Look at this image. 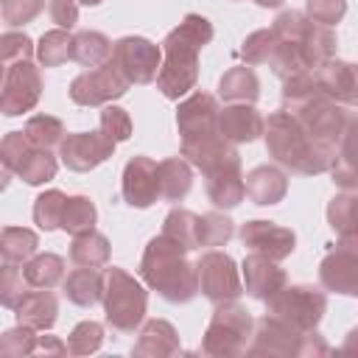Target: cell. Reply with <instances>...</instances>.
<instances>
[{
	"label": "cell",
	"mask_w": 358,
	"mask_h": 358,
	"mask_svg": "<svg viewBox=\"0 0 358 358\" xmlns=\"http://www.w3.org/2000/svg\"><path fill=\"white\" fill-rule=\"evenodd\" d=\"M213 22L201 14H185L182 22L168 31L162 39V67L157 76V90L179 101L190 90H196L199 81V50L213 42Z\"/></svg>",
	"instance_id": "obj_1"
},
{
	"label": "cell",
	"mask_w": 358,
	"mask_h": 358,
	"mask_svg": "<svg viewBox=\"0 0 358 358\" xmlns=\"http://www.w3.org/2000/svg\"><path fill=\"white\" fill-rule=\"evenodd\" d=\"M263 137H266L268 157L277 165L288 168L291 173L319 176V173L330 171L336 162V151L319 145L288 109H277L268 115Z\"/></svg>",
	"instance_id": "obj_2"
},
{
	"label": "cell",
	"mask_w": 358,
	"mask_h": 358,
	"mask_svg": "<svg viewBox=\"0 0 358 358\" xmlns=\"http://www.w3.org/2000/svg\"><path fill=\"white\" fill-rule=\"evenodd\" d=\"M140 277L151 291L176 305L190 302L199 294L196 263L187 260V249L179 241L162 232L145 243L140 257Z\"/></svg>",
	"instance_id": "obj_3"
},
{
	"label": "cell",
	"mask_w": 358,
	"mask_h": 358,
	"mask_svg": "<svg viewBox=\"0 0 358 358\" xmlns=\"http://www.w3.org/2000/svg\"><path fill=\"white\" fill-rule=\"evenodd\" d=\"M106 285H103V313L106 324L117 333H134L148 310V291L140 280H134L126 268L109 266L103 268Z\"/></svg>",
	"instance_id": "obj_4"
},
{
	"label": "cell",
	"mask_w": 358,
	"mask_h": 358,
	"mask_svg": "<svg viewBox=\"0 0 358 358\" xmlns=\"http://www.w3.org/2000/svg\"><path fill=\"white\" fill-rule=\"evenodd\" d=\"M252 333H255V319L246 310V305H241L238 299L218 302L201 336V352L210 358L243 355L252 341Z\"/></svg>",
	"instance_id": "obj_5"
},
{
	"label": "cell",
	"mask_w": 358,
	"mask_h": 358,
	"mask_svg": "<svg viewBox=\"0 0 358 358\" xmlns=\"http://www.w3.org/2000/svg\"><path fill=\"white\" fill-rule=\"evenodd\" d=\"M0 162L6 173L20 176L25 185H45L56 176L59 159L50 154V148L34 145L25 131H8L0 143Z\"/></svg>",
	"instance_id": "obj_6"
},
{
	"label": "cell",
	"mask_w": 358,
	"mask_h": 358,
	"mask_svg": "<svg viewBox=\"0 0 358 358\" xmlns=\"http://www.w3.org/2000/svg\"><path fill=\"white\" fill-rule=\"evenodd\" d=\"M327 310V294L313 285H282L274 296L266 299V313H274L294 324L296 330H316Z\"/></svg>",
	"instance_id": "obj_7"
},
{
	"label": "cell",
	"mask_w": 358,
	"mask_h": 358,
	"mask_svg": "<svg viewBox=\"0 0 358 358\" xmlns=\"http://www.w3.org/2000/svg\"><path fill=\"white\" fill-rule=\"evenodd\" d=\"M299 123H302V129L319 143V145H324V148H338V140H341V134H344V126H347V112H344V103H338V101H333L330 95H324V92H319V95H313V98H308L305 103H299V106H294V109H288Z\"/></svg>",
	"instance_id": "obj_8"
},
{
	"label": "cell",
	"mask_w": 358,
	"mask_h": 358,
	"mask_svg": "<svg viewBox=\"0 0 358 358\" xmlns=\"http://www.w3.org/2000/svg\"><path fill=\"white\" fill-rule=\"evenodd\" d=\"M131 81L112 64V59L101 67L84 70L70 81V101L78 106H106L129 92Z\"/></svg>",
	"instance_id": "obj_9"
},
{
	"label": "cell",
	"mask_w": 358,
	"mask_h": 358,
	"mask_svg": "<svg viewBox=\"0 0 358 358\" xmlns=\"http://www.w3.org/2000/svg\"><path fill=\"white\" fill-rule=\"evenodd\" d=\"M196 274H199V291L213 302H232L243 294V282H241V271L238 263L218 249L204 252L196 260Z\"/></svg>",
	"instance_id": "obj_10"
},
{
	"label": "cell",
	"mask_w": 358,
	"mask_h": 358,
	"mask_svg": "<svg viewBox=\"0 0 358 358\" xmlns=\"http://www.w3.org/2000/svg\"><path fill=\"white\" fill-rule=\"evenodd\" d=\"M0 112L6 117H17L31 112L42 98V73L31 64V59L14 62L3 67V87H0Z\"/></svg>",
	"instance_id": "obj_11"
},
{
	"label": "cell",
	"mask_w": 358,
	"mask_h": 358,
	"mask_svg": "<svg viewBox=\"0 0 358 358\" xmlns=\"http://www.w3.org/2000/svg\"><path fill=\"white\" fill-rule=\"evenodd\" d=\"M112 64L131 81V84H151L162 67V48L145 36H123L115 42Z\"/></svg>",
	"instance_id": "obj_12"
},
{
	"label": "cell",
	"mask_w": 358,
	"mask_h": 358,
	"mask_svg": "<svg viewBox=\"0 0 358 358\" xmlns=\"http://www.w3.org/2000/svg\"><path fill=\"white\" fill-rule=\"evenodd\" d=\"M305 333L296 330L294 324H288L285 319L266 313L255 322V333H252L246 352L249 355H268V358H294V355H302Z\"/></svg>",
	"instance_id": "obj_13"
},
{
	"label": "cell",
	"mask_w": 358,
	"mask_h": 358,
	"mask_svg": "<svg viewBox=\"0 0 358 358\" xmlns=\"http://www.w3.org/2000/svg\"><path fill=\"white\" fill-rule=\"evenodd\" d=\"M115 140H109L103 131H73L59 145V159L67 171L87 173L106 162L115 154Z\"/></svg>",
	"instance_id": "obj_14"
},
{
	"label": "cell",
	"mask_w": 358,
	"mask_h": 358,
	"mask_svg": "<svg viewBox=\"0 0 358 358\" xmlns=\"http://www.w3.org/2000/svg\"><path fill=\"white\" fill-rule=\"evenodd\" d=\"M182 157L193 168H199L201 176L241 165V154H238L235 143H229L221 131H210V134L196 137V140H182Z\"/></svg>",
	"instance_id": "obj_15"
},
{
	"label": "cell",
	"mask_w": 358,
	"mask_h": 358,
	"mask_svg": "<svg viewBox=\"0 0 358 358\" xmlns=\"http://www.w3.org/2000/svg\"><path fill=\"white\" fill-rule=\"evenodd\" d=\"M120 193H123V201L129 207H137V210H145L157 199H162V193H159V162H154L151 157H143V154L131 157L123 168Z\"/></svg>",
	"instance_id": "obj_16"
},
{
	"label": "cell",
	"mask_w": 358,
	"mask_h": 358,
	"mask_svg": "<svg viewBox=\"0 0 358 358\" xmlns=\"http://www.w3.org/2000/svg\"><path fill=\"white\" fill-rule=\"evenodd\" d=\"M238 238L243 246H249V252H260L271 260H285L291 257V252L296 249V235L288 227H280L274 221H263V218H252L243 221L238 229Z\"/></svg>",
	"instance_id": "obj_17"
},
{
	"label": "cell",
	"mask_w": 358,
	"mask_h": 358,
	"mask_svg": "<svg viewBox=\"0 0 358 358\" xmlns=\"http://www.w3.org/2000/svg\"><path fill=\"white\" fill-rule=\"evenodd\" d=\"M218 98L213 92L196 90L176 106V129L182 140H196L210 131H218Z\"/></svg>",
	"instance_id": "obj_18"
},
{
	"label": "cell",
	"mask_w": 358,
	"mask_h": 358,
	"mask_svg": "<svg viewBox=\"0 0 358 358\" xmlns=\"http://www.w3.org/2000/svg\"><path fill=\"white\" fill-rule=\"evenodd\" d=\"M313 73L324 95H330L344 106H358V64L333 56L319 67H313Z\"/></svg>",
	"instance_id": "obj_19"
},
{
	"label": "cell",
	"mask_w": 358,
	"mask_h": 358,
	"mask_svg": "<svg viewBox=\"0 0 358 358\" xmlns=\"http://www.w3.org/2000/svg\"><path fill=\"white\" fill-rule=\"evenodd\" d=\"M319 282L324 291L358 296V255L336 246L319 263Z\"/></svg>",
	"instance_id": "obj_20"
},
{
	"label": "cell",
	"mask_w": 358,
	"mask_h": 358,
	"mask_svg": "<svg viewBox=\"0 0 358 358\" xmlns=\"http://www.w3.org/2000/svg\"><path fill=\"white\" fill-rule=\"evenodd\" d=\"M241 274H243V285L246 294L266 302L268 296H274L282 285H285V271L277 266V260L260 255V252H249L241 263Z\"/></svg>",
	"instance_id": "obj_21"
},
{
	"label": "cell",
	"mask_w": 358,
	"mask_h": 358,
	"mask_svg": "<svg viewBox=\"0 0 358 358\" xmlns=\"http://www.w3.org/2000/svg\"><path fill=\"white\" fill-rule=\"evenodd\" d=\"M263 129H266V120L255 109V103H227L218 112V131L235 145L255 143L263 134Z\"/></svg>",
	"instance_id": "obj_22"
},
{
	"label": "cell",
	"mask_w": 358,
	"mask_h": 358,
	"mask_svg": "<svg viewBox=\"0 0 358 358\" xmlns=\"http://www.w3.org/2000/svg\"><path fill=\"white\" fill-rule=\"evenodd\" d=\"M179 350L182 344H179L176 327L168 319H148L137 333L131 355L134 358H168V355H176Z\"/></svg>",
	"instance_id": "obj_23"
},
{
	"label": "cell",
	"mask_w": 358,
	"mask_h": 358,
	"mask_svg": "<svg viewBox=\"0 0 358 358\" xmlns=\"http://www.w3.org/2000/svg\"><path fill=\"white\" fill-rule=\"evenodd\" d=\"M330 176L341 190H358V115L347 117Z\"/></svg>",
	"instance_id": "obj_24"
},
{
	"label": "cell",
	"mask_w": 358,
	"mask_h": 358,
	"mask_svg": "<svg viewBox=\"0 0 358 358\" xmlns=\"http://www.w3.org/2000/svg\"><path fill=\"white\" fill-rule=\"evenodd\" d=\"M243 179H246V196L260 207L280 204L288 193V176L277 165H257Z\"/></svg>",
	"instance_id": "obj_25"
},
{
	"label": "cell",
	"mask_w": 358,
	"mask_h": 358,
	"mask_svg": "<svg viewBox=\"0 0 358 358\" xmlns=\"http://www.w3.org/2000/svg\"><path fill=\"white\" fill-rule=\"evenodd\" d=\"M14 313L20 324H28L34 330H50L59 319V299L50 288H34L20 299Z\"/></svg>",
	"instance_id": "obj_26"
},
{
	"label": "cell",
	"mask_w": 358,
	"mask_h": 358,
	"mask_svg": "<svg viewBox=\"0 0 358 358\" xmlns=\"http://www.w3.org/2000/svg\"><path fill=\"white\" fill-rule=\"evenodd\" d=\"M204 190H207V199L215 207H221V210L238 207L246 199V179H243L241 165L224 168V171H215V173L204 176Z\"/></svg>",
	"instance_id": "obj_27"
},
{
	"label": "cell",
	"mask_w": 358,
	"mask_h": 358,
	"mask_svg": "<svg viewBox=\"0 0 358 358\" xmlns=\"http://www.w3.org/2000/svg\"><path fill=\"white\" fill-rule=\"evenodd\" d=\"M64 296L78 305V308H92L103 299V285H106V274L98 268H84L78 266L76 271H70L64 277Z\"/></svg>",
	"instance_id": "obj_28"
},
{
	"label": "cell",
	"mask_w": 358,
	"mask_h": 358,
	"mask_svg": "<svg viewBox=\"0 0 358 358\" xmlns=\"http://www.w3.org/2000/svg\"><path fill=\"white\" fill-rule=\"evenodd\" d=\"M218 98L224 103H255L260 98V78L249 64L229 67L218 78Z\"/></svg>",
	"instance_id": "obj_29"
},
{
	"label": "cell",
	"mask_w": 358,
	"mask_h": 358,
	"mask_svg": "<svg viewBox=\"0 0 358 358\" xmlns=\"http://www.w3.org/2000/svg\"><path fill=\"white\" fill-rule=\"evenodd\" d=\"M193 187V165L185 157H168L159 162V193L165 201H182Z\"/></svg>",
	"instance_id": "obj_30"
},
{
	"label": "cell",
	"mask_w": 358,
	"mask_h": 358,
	"mask_svg": "<svg viewBox=\"0 0 358 358\" xmlns=\"http://www.w3.org/2000/svg\"><path fill=\"white\" fill-rule=\"evenodd\" d=\"M109 255H112V246H109V238L90 229V232H81V235H73V243H70V260L76 266H84V268H101L109 263Z\"/></svg>",
	"instance_id": "obj_31"
},
{
	"label": "cell",
	"mask_w": 358,
	"mask_h": 358,
	"mask_svg": "<svg viewBox=\"0 0 358 358\" xmlns=\"http://www.w3.org/2000/svg\"><path fill=\"white\" fill-rule=\"evenodd\" d=\"M112 50L115 42H109V36L101 31H78L73 36V59L90 70L106 64L112 59Z\"/></svg>",
	"instance_id": "obj_32"
},
{
	"label": "cell",
	"mask_w": 358,
	"mask_h": 358,
	"mask_svg": "<svg viewBox=\"0 0 358 358\" xmlns=\"http://www.w3.org/2000/svg\"><path fill=\"white\" fill-rule=\"evenodd\" d=\"M22 274L31 288H53V285L64 282V257H59L53 252L34 255L31 260L22 263Z\"/></svg>",
	"instance_id": "obj_33"
},
{
	"label": "cell",
	"mask_w": 358,
	"mask_h": 358,
	"mask_svg": "<svg viewBox=\"0 0 358 358\" xmlns=\"http://www.w3.org/2000/svg\"><path fill=\"white\" fill-rule=\"evenodd\" d=\"M36 246H39V238L34 229L28 227H3L0 232V255H3V263H25L36 255Z\"/></svg>",
	"instance_id": "obj_34"
},
{
	"label": "cell",
	"mask_w": 358,
	"mask_h": 358,
	"mask_svg": "<svg viewBox=\"0 0 358 358\" xmlns=\"http://www.w3.org/2000/svg\"><path fill=\"white\" fill-rule=\"evenodd\" d=\"M327 224L336 235H358V190L336 193L327 201Z\"/></svg>",
	"instance_id": "obj_35"
},
{
	"label": "cell",
	"mask_w": 358,
	"mask_h": 358,
	"mask_svg": "<svg viewBox=\"0 0 358 358\" xmlns=\"http://www.w3.org/2000/svg\"><path fill=\"white\" fill-rule=\"evenodd\" d=\"M67 59H73V34L67 28L45 31L36 42V62L42 67H59Z\"/></svg>",
	"instance_id": "obj_36"
},
{
	"label": "cell",
	"mask_w": 358,
	"mask_h": 358,
	"mask_svg": "<svg viewBox=\"0 0 358 358\" xmlns=\"http://www.w3.org/2000/svg\"><path fill=\"white\" fill-rule=\"evenodd\" d=\"M162 235L179 241L187 252L199 249V215L185 207H173L162 221Z\"/></svg>",
	"instance_id": "obj_37"
},
{
	"label": "cell",
	"mask_w": 358,
	"mask_h": 358,
	"mask_svg": "<svg viewBox=\"0 0 358 358\" xmlns=\"http://www.w3.org/2000/svg\"><path fill=\"white\" fill-rule=\"evenodd\" d=\"M67 193L50 187L45 193H39L34 199V224L45 232H53V229H62V215H64V207H67Z\"/></svg>",
	"instance_id": "obj_38"
},
{
	"label": "cell",
	"mask_w": 358,
	"mask_h": 358,
	"mask_svg": "<svg viewBox=\"0 0 358 358\" xmlns=\"http://www.w3.org/2000/svg\"><path fill=\"white\" fill-rule=\"evenodd\" d=\"M268 67H271V73L280 76L282 81L291 78V76H296V73L313 70V64H310V59H308V50H305L299 42H280L277 50H274V56H271V62H268Z\"/></svg>",
	"instance_id": "obj_39"
},
{
	"label": "cell",
	"mask_w": 358,
	"mask_h": 358,
	"mask_svg": "<svg viewBox=\"0 0 358 358\" xmlns=\"http://www.w3.org/2000/svg\"><path fill=\"white\" fill-rule=\"evenodd\" d=\"M22 131L39 148H59L62 140L67 137L64 123L59 117H53V115H34V117H28L25 126H22Z\"/></svg>",
	"instance_id": "obj_40"
},
{
	"label": "cell",
	"mask_w": 358,
	"mask_h": 358,
	"mask_svg": "<svg viewBox=\"0 0 358 358\" xmlns=\"http://www.w3.org/2000/svg\"><path fill=\"white\" fill-rule=\"evenodd\" d=\"M95 221H98V210H95L90 196H70L67 199V207H64V215H62V229L64 232H70V235L90 232V229H95Z\"/></svg>",
	"instance_id": "obj_41"
},
{
	"label": "cell",
	"mask_w": 358,
	"mask_h": 358,
	"mask_svg": "<svg viewBox=\"0 0 358 358\" xmlns=\"http://www.w3.org/2000/svg\"><path fill=\"white\" fill-rule=\"evenodd\" d=\"M235 235V221L224 213H204L199 215V249L227 246V241Z\"/></svg>",
	"instance_id": "obj_42"
},
{
	"label": "cell",
	"mask_w": 358,
	"mask_h": 358,
	"mask_svg": "<svg viewBox=\"0 0 358 358\" xmlns=\"http://www.w3.org/2000/svg\"><path fill=\"white\" fill-rule=\"evenodd\" d=\"M277 45H280V39H277L274 28L252 31V34L243 39V45H241V59H243L249 67H255V64H268L271 56H274V50H277Z\"/></svg>",
	"instance_id": "obj_43"
},
{
	"label": "cell",
	"mask_w": 358,
	"mask_h": 358,
	"mask_svg": "<svg viewBox=\"0 0 358 358\" xmlns=\"http://www.w3.org/2000/svg\"><path fill=\"white\" fill-rule=\"evenodd\" d=\"M103 344V324L101 322H78L67 336V352L70 355H90L98 352Z\"/></svg>",
	"instance_id": "obj_44"
},
{
	"label": "cell",
	"mask_w": 358,
	"mask_h": 358,
	"mask_svg": "<svg viewBox=\"0 0 358 358\" xmlns=\"http://www.w3.org/2000/svg\"><path fill=\"white\" fill-rule=\"evenodd\" d=\"M28 280L22 274V268H17V263H3V271H0V302L6 308H17L20 299L28 294Z\"/></svg>",
	"instance_id": "obj_45"
},
{
	"label": "cell",
	"mask_w": 358,
	"mask_h": 358,
	"mask_svg": "<svg viewBox=\"0 0 358 358\" xmlns=\"http://www.w3.org/2000/svg\"><path fill=\"white\" fill-rule=\"evenodd\" d=\"M36 344H39L36 330L28 327V324H17V327H11V330L3 333L0 352L3 355H34L36 352Z\"/></svg>",
	"instance_id": "obj_46"
},
{
	"label": "cell",
	"mask_w": 358,
	"mask_h": 358,
	"mask_svg": "<svg viewBox=\"0 0 358 358\" xmlns=\"http://www.w3.org/2000/svg\"><path fill=\"white\" fill-rule=\"evenodd\" d=\"M31 56H36V45L31 42L28 34L6 31L0 36V62H3V67L14 64V62H22V59H31Z\"/></svg>",
	"instance_id": "obj_47"
},
{
	"label": "cell",
	"mask_w": 358,
	"mask_h": 358,
	"mask_svg": "<svg viewBox=\"0 0 358 358\" xmlns=\"http://www.w3.org/2000/svg\"><path fill=\"white\" fill-rule=\"evenodd\" d=\"M101 131L115 140V143H126L131 137V117L123 106H115V103H106L103 112H101Z\"/></svg>",
	"instance_id": "obj_48"
},
{
	"label": "cell",
	"mask_w": 358,
	"mask_h": 358,
	"mask_svg": "<svg viewBox=\"0 0 358 358\" xmlns=\"http://www.w3.org/2000/svg\"><path fill=\"white\" fill-rule=\"evenodd\" d=\"M305 14L319 25H336L347 14V0H305Z\"/></svg>",
	"instance_id": "obj_49"
},
{
	"label": "cell",
	"mask_w": 358,
	"mask_h": 358,
	"mask_svg": "<svg viewBox=\"0 0 358 358\" xmlns=\"http://www.w3.org/2000/svg\"><path fill=\"white\" fill-rule=\"evenodd\" d=\"M45 6L34 3V0H3V20L8 25H25L31 22Z\"/></svg>",
	"instance_id": "obj_50"
},
{
	"label": "cell",
	"mask_w": 358,
	"mask_h": 358,
	"mask_svg": "<svg viewBox=\"0 0 358 358\" xmlns=\"http://www.w3.org/2000/svg\"><path fill=\"white\" fill-rule=\"evenodd\" d=\"M48 14H50V22H56V28L70 31L78 22V0H50Z\"/></svg>",
	"instance_id": "obj_51"
},
{
	"label": "cell",
	"mask_w": 358,
	"mask_h": 358,
	"mask_svg": "<svg viewBox=\"0 0 358 358\" xmlns=\"http://www.w3.org/2000/svg\"><path fill=\"white\" fill-rule=\"evenodd\" d=\"M327 352H330L327 341L316 330H308L305 338H302V358H308V355H327Z\"/></svg>",
	"instance_id": "obj_52"
},
{
	"label": "cell",
	"mask_w": 358,
	"mask_h": 358,
	"mask_svg": "<svg viewBox=\"0 0 358 358\" xmlns=\"http://www.w3.org/2000/svg\"><path fill=\"white\" fill-rule=\"evenodd\" d=\"M36 352H39V355H64V352H67V344L59 341L56 336H39Z\"/></svg>",
	"instance_id": "obj_53"
},
{
	"label": "cell",
	"mask_w": 358,
	"mask_h": 358,
	"mask_svg": "<svg viewBox=\"0 0 358 358\" xmlns=\"http://www.w3.org/2000/svg\"><path fill=\"white\" fill-rule=\"evenodd\" d=\"M338 352H352V355H358V327H352V330L347 333V338H344V344L338 347Z\"/></svg>",
	"instance_id": "obj_54"
},
{
	"label": "cell",
	"mask_w": 358,
	"mask_h": 358,
	"mask_svg": "<svg viewBox=\"0 0 358 358\" xmlns=\"http://www.w3.org/2000/svg\"><path fill=\"white\" fill-rule=\"evenodd\" d=\"M336 246H341V249L358 255V235H338V243H336Z\"/></svg>",
	"instance_id": "obj_55"
},
{
	"label": "cell",
	"mask_w": 358,
	"mask_h": 358,
	"mask_svg": "<svg viewBox=\"0 0 358 358\" xmlns=\"http://www.w3.org/2000/svg\"><path fill=\"white\" fill-rule=\"evenodd\" d=\"M257 6H263V8H277V6H282V0H255Z\"/></svg>",
	"instance_id": "obj_56"
},
{
	"label": "cell",
	"mask_w": 358,
	"mask_h": 358,
	"mask_svg": "<svg viewBox=\"0 0 358 358\" xmlns=\"http://www.w3.org/2000/svg\"><path fill=\"white\" fill-rule=\"evenodd\" d=\"M78 3H84V6H98V3H103V0H78Z\"/></svg>",
	"instance_id": "obj_57"
},
{
	"label": "cell",
	"mask_w": 358,
	"mask_h": 358,
	"mask_svg": "<svg viewBox=\"0 0 358 358\" xmlns=\"http://www.w3.org/2000/svg\"><path fill=\"white\" fill-rule=\"evenodd\" d=\"M34 3H42V6H45V0H34Z\"/></svg>",
	"instance_id": "obj_58"
}]
</instances>
